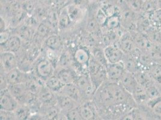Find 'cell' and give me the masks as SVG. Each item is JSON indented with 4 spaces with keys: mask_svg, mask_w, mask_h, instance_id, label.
<instances>
[{
    "mask_svg": "<svg viewBox=\"0 0 161 120\" xmlns=\"http://www.w3.org/2000/svg\"><path fill=\"white\" fill-rule=\"evenodd\" d=\"M88 73L96 90L108 80L107 67L99 63L92 55L88 67Z\"/></svg>",
    "mask_w": 161,
    "mask_h": 120,
    "instance_id": "cell-1",
    "label": "cell"
},
{
    "mask_svg": "<svg viewBox=\"0 0 161 120\" xmlns=\"http://www.w3.org/2000/svg\"><path fill=\"white\" fill-rule=\"evenodd\" d=\"M55 67L54 64L43 55H40L35 60L33 64V72L44 82L54 75Z\"/></svg>",
    "mask_w": 161,
    "mask_h": 120,
    "instance_id": "cell-2",
    "label": "cell"
},
{
    "mask_svg": "<svg viewBox=\"0 0 161 120\" xmlns=\"http://www.w3.org/2000/svg\"><path fill=\"white\" fill-rule=\"evenodd\" d=\"M75 84L80 88L84 101L93 100L96 88L94 87L88 74H79Z\"/></svg>",
    "mask_w": 161,
    "mask_h": 120,
    "instance_id": "cell-3",
    "label": "cell"
},
{
    "mask_svg": "<svg viewBox=\"0 0 161 120\" xmlns=\"http://www.w3.org/2000/svg\"><path fill=\"white\" fill-rule=\"evenodd\" d=\"M73 55L74 64H76L79 68H80V74H88V67L92 57L91 51H90L87 47H78L74 51Z\"/></svg>",
    "mask_w": 161,
    "mask_h": 120,
    "instance_id": "cell-4",
    "label": "cell"
},
{
    "mask_svg": "<svg viewBox=\"0 0 161 120\" xmlns=\"http://www.w3.org/2000/svg\"><path fill=\"white\" fill-rule=\"evenodd\" d=\"M78 109L82 120L101 119L98 108L93 100H87L80 105Z\"/></svg>",
    "mask_w": 161,
    "mask_h": 120,
    "instance_id": "cell-5",
    "label": "cell"
},
{
    "mask_svg": "<svg viewBox=\"0 0 161 120\" xmlns=\"http://www.w3.org/2000/svg\"><path fill=\"white\" fill-rule=\"evenodd\" d=\"M0 99L1 110L14 112L20 105L8 88L1 90Z\"/></svg>",
    "mask_w": 161,
    "mask_h": 120,
    "instance_id": "cell-6",
    "label": "cell"
},
{
    "mask_svg": "<svg viewBox=\"0 0 161 120\" xmlns=\"http://www.w3.org/2000/svg\"><path fill=\"white\" fill-rule=\"evenodd\" d=\"M54 74L65 85L75 84L79 74L74 67H57Z\"/></svg>",
    "mask_w": 161,
    "mask_h": 120,
    "instance_id": "cell-7",
    "label": "cell"
},
{
    "mask_svg": "<svg viewBox=\"0 0 161 120\" xmlns=\"http://www.w3.org/2000/svg\"><path fill=\"white\" fill-rule=\"evenodd\" d=\"M1 70L7 73L15 68L18 67V59L16 53L1 51L0 56Z\"/></svg>",
    "mask_w": 161,
    "mask_h": 120,
    "instance_id": "cell-8",
    "label": "cell"
},
{
    "mask_svg": "<svg viewBox=\"0 0 161 120\" xmlns=\"http://www.w3.org/2000/svg\"><path fill=\"white\" fill-rule=\"evenodd\" d=\"M31 72H25L19 67L9 71L6 74L8 85L25 84L29 79Z\"/></svg>",
    "mask_w": 161,
    "mask_h": 120,
    "instance_id": "cell-9",
    "label": "cell"
},
{
    "mask_svg": "<svg viewBox=\"0 0 161 120\" xmlns=\"http://www.w3.org/2000/svg\"><path fill=\"white\" fill-rule=\"evenodd\" d=\"M107 72L108 81L119 83L126 70L123 62L120 61L116 63H108Z\"/></svg>",
    "mask_w": 161,
    "mask_h": 120,
    "instance_id": "cell-10",
    "label": "cell"
},
{
    "mask_svg": "<svg viewBox=\"0 0 161 120\" xmlns=\"http://www.w3.org/2000/svg\"><path fill=\"white\" fill-rule=\"evenodd\" d=\"M103 52L108 63H116L122 61L125 56V53L117 43L104 47Z\"/></svg>",
    "mask_w": 161,
    "mask_h": 120,
    "instance_id": "cell-11",
    "label": "cell"
},
{
    "mask_svg": "<svg viewBox=\"0 0 161 120\" xmlns=\"http://www.w3.org/2000/svg\"><path fill=\"white\" fill-rule=\"evenodd\" d=\"M117 44L125 54L132 53L138 49L130 31H126L121 36Z\"/></svg>",
    "mask_w": 161,
    "mask_h": 120,
    "instance_id": "cell-12",
    "label": "cell"
},
{
    "mask_svg": "<svg viewBox=\"0 0 161 120\" xmlns=\"http://www.w3.org/2000/svg\"><path fill=\"white\" fill-rule=\"evenodd\" d=\"M22 46V39L18 35L13 33L4 45H1V51L10 52L16 54L20 51Z\"/></svg>",
    "mask_w": 161,
    "mask_h": 120,
    "instance_id": "cell-13",
    "label": "cell"
},
{
    "mask_svg": "<svg viewBox=\"0 0 161 120\" xmlns=\"http://www.w3.org/2000/svg\"><path fill=\"white\" fill-rule=\"evenodd\" d=\"M38 113L40 119L61 120V112L57 105L51 106H40Z\"/></svg>",
    "mask_w": 161,
    "mask_h": 120,
    "instance_id": "cell-14",
    "label": "cell"
},
{
    "mask_svg": "<svg viewBox=\"0 0 161 120\" xmlns=\"http://www.w3.org/2000/svg\"><path fill=\"white\" fill-rule=\"evenodd\" d=\"M56 103L63 113L75 109L80 105L71 98L60 93L56 94Z\"/></svg>",
    "mask_w": 161,
    "mask_h": 120,
    "instance_id": "cell-15",
    "label": "cell"
},
{
    "mask_svg": "<svg viewBox=\"0 0 161 120\" xmlns=\"http://www.w3.org/2000/svg\"><path fill=\"white\" fill-rule=\"evenodd\" d=\"M43 47L61 53L64 49V42L58 33H53L45 39Z\"/></svg>",
    "mask_w": 161,
    "mask_h": 120,
    "instance_id": "cell-16",
    "label": "cell"
},
{
    "mask_svg": "<svg viewBox=\"0 0 161 120\" xmlns=\"http://www.w3.org/2000/svg\"><path fill=\"white\" fill-rule=\"evenodd\" d=\"M68 14L74 25L79 24L86 17L87 10L83 9L74 4L69 3L66 6Z\"/></svg>",
    "mask_w": 161,
    "mask_h": 120,
    "instance_id": "cell-17",
    "label": "cell"
},
{
    "mask_svg": "<svg viewBox=\"0 0 161 120\" xmlns=\"http://www.w3.org/2000/svg\"><path fill=\"white\" fill-rule=\"evenodd\" d=\"M59 93L66 95L77 101L80 104L82 103L84 101L81 91L76 84H69L65 85Z\"/></svg>",
    "mask_w": 161,
    "mask_h": 120,
    "instance_id": "cell-18",
    "label": "cell"
},
{
    "mask_svg": "<svg viewBox=\"0 0 161 120\" xmlns=\"http://www.w3.org/2000/svg\"><path fill=\"white\" fill-rule=\"evenodd\" d=\"M128 93L132 94L138 86V83L135 77L134 74L126 71L122 76L119 82Z\"/></svg>",
    "mask_w": 161,
    "mask_h": 120,
    "instance_id": "cell-19",
    "label": "cell"
},
{
    "mask_svg": "<svg viewBox=\"0 0 161 120\" xmlns=\"http://www.w3.org/2000/svg\"><path fill=\"white\" fill-rule=\"evenodd\" d=\"M40 106H51L57 105L56 103V94L51 91L45 85L41 89L37 95Z\"/></svg>",
    "mask_w": 161,
    "mask_h": 120,
    "instance_id": "cell-20",
    "label": "cell"
},
{
    "mask_svg": "<svg viewBox=\"0 0 161 120\" xmlns=\"http://www.w3.org/2000/svg\"><path fill=\"white\" fill-rule=\"evenodd\" d=\"M74 23L71 20L66 7L61 8L60 12L59 20H58V30L60 31H65L74 26Z\"/></svg>",
    "mask_w": 161,
    "mask_h": 120,
    "instance_id": "cell-21",
    "label": "cell"
},
{
    "mask_svg": "<svg viewBox=\"0 0 161 120\" xmlns=\"http://www.w3.org/2000/svg\"><path fill=\"white\" fill-rule=\"evenodd\" d=\"M57 67H74L73 53H70L69 50L63 49L61 52Z\"/></svg>",
    "mask_w": 161,
    "mask_h": 120,
    "instance_id": "cell-22",
    "label": "cell"
},
{
    "mask_svg": "<svg viewBox=\"0 0 161 120\" xmlns=\"http://www.w3.org/2000/svg\"><path fill=\"white\" fill-rule=\"evenodd\" d=\"M45 85L54 93L58 94L60 93L65 84H63L57 76L54 74L45 81Z\"/></svg>",
    "mask_w": 161,
    "mask_h": 120,
    "instance_id": "cell-23",
    "label": "cell"
},
{
    "mask_svg": "<svg viewBox=\"0 0 161 120\" xmlns=\"http://www.w3.org/2000/svg\"><path fill=\"white\" fill-rule=\"evenodd\" d=\"M121 27L120 14H115L114 15L108 16L103 26L102 27V31L108 30H115Z\"/></svg>",
    "mask_w": 161,
    "mask_h": 120,
    "instance_id": "cell-24",
    "label": "cell"
},
{
    "mask_svg": "<svg viewBox=\"0 0 161 120\" xmlns=\"http://www.w3.org/2000/svg\"><path fill=\"white\" fill-rule=\"evenodd\" d=\"M134 74L138 84L141 86L147 88L148 85L152 84V79L150 75L147 74L144 70H142V67Z\"/></svg>",
    "mask_w": 161,
    "mask_h": 120,
    "instance_id": "cell-25",
    "label": "cell"
},
{
    "mask_svg": "<svg viewBox=\"0 0 161 120\" xmlns=\"http://www.w3.org/2000/svg\"><path fill=\"white\" fill-rule=\"evenodd\" d=\"M146 104L148 107L152 110L155 115L161 116V96L148 100Z\"/></svg>",
    "mask_w": 161,
    "mask_h": 120,
    "instance_id": "cell-26",
    "label": "cell"
},
{
    "mask_svg": "<svg viewBox=\"0 0 161 120\" xmlns=\"http://www.w3.org/2000/svg\"><path fill=\"white\" fill-rule=\"evenodd\" d=\"M61 120H82L78 109V107L67 111L66 112H61Z\"/></svg>",
    "mask_w": 161,
    "mask_h": 120,
    "instance_id": "cell-27",
    "label": "cell"
},
{
    "mask_svg": "<svg viewBox=\"0 0 161 120\" xmlns=\"http://www.w3.org/2000/svg\"><path fill=\"white\" fill-rule=\"evenodd\" d=\"M150 68V75L156 82L161 84V66L158 64H152Z\"/></svg>",
    "mask_w": 161,
    "mask_h": 120,
    "instance_id": "cell-28",
    "label": "cell"
},
{
    "mask_svg": "<svg viewBox=\"0 0 161 120\" xmlns=\"http://www.w3.org/2000/svg\"><path fill=\"white\" fill-rule=\"evenodd\" d=\"M146 88V91L147 94L148 98L149 99H153L161 96L160 91L154 84H150Z\"/></svg>",
    "mask_w": 161,
    "mask_h": 120,
    "instance_id": "cell-29",
    "label": "cell"
},
{
    "mask_svg": "<svg viewBox=\"0 0 161 120\" xmlns=\"http://www.w3.org/2000/svg\"><path fill=\"white\" fill-rule=\"evenodd\" d=\"M128 4V6L130 7L135 12H138L142 8L144 4V0H125Z\"/></svg>",
    "mask_w": 161,
    "mask_h": 120,
    "instance_id": "cell-30",
    "label": "cell"
},
{
    "mask_svg": "<svg viewBox=\"0 0 161 120\" xmlns=\"http://www.w3.org/2000/svg\"><path fill=\"white\" fill-rule=\"evenodd\" d=\"M0 117H1V120H16L14 112L7 111L4 110H1Z\"/></svg>",
    "mask_w": 161,
    "mask_h": 120,
    "instance_id": "cell-31",
    "label": "cell"
},
{
    "mask_svg": "<svg viewBox=\"0 0 161 120\" xmlns=\"http://www.w3.org/2000/svg\"><path fill=\"white\" fill-rule=\"evenodd\" d=\"M90 3H91L90 0H71V3H70L74 4L83 9L87 10L88 7H89Z\"/></svg>",
    "mask_w": 161,
    "mask_h": 120,
    "instance_id": "cell-32",
    "label": "cell"
},
{
    "mask_svg": "<svg viewBox=\"0 0 161 120\" xmlns=\"http://www.w3.org/2000/svg\"><path fill=\"white\" fill-rule=\"evenodd\" d=\"M12 34H13L12 31H10L9 29L3 31H1V34H0L1 35V39H0L1 45H4L10 38V37Z\"/></svg>",
    "mask_w": 161,
    "mask_h": 120,
    "instance_id": "cell-33",
    "label": "cell"
},
{
    "mask_svg": "<svg viewBox=\"0 0 161 120\" xmlns=\"http://www.w3.org/2000/svg\"><path fill=\"white\" fill-rule=\"evenodd\" d=\"M155 7L161 8V0H154Z\"/></svg>",
    "mask_w": 161,
    "mask_h": 120,
    "instance_id": "cell-34",
    "label": "cell"
},
{
    "mask_svg": "<svg viewBox=\"0 0 161 120\" xmlns=\"http://www.w3.org/2000/svg\"><path fill=\"white\" fill-rule=\"evenodd\" d=\"M104 0H90L91 3H99L101 1H103Z\"/></svg>",
    "mask_w": 161,
    "mask_h": 120,
    "instance_id": "cell-35",
    "label": "cell"
},
{
    "mask_svg": "<svg viewBox=\"0 0 161 120\" xmlns=\"http://www.w3.org/2000/svg\"><path fill=\"white\" fill-rule=\"evenodd\" d=\"M144 1H147V0H144Z\"/></svg>",
    "mask_w": 161,
    "mask_h": 120,
    "instance_id": "cell-36",
    "label": "cell"
}]
</instances>
